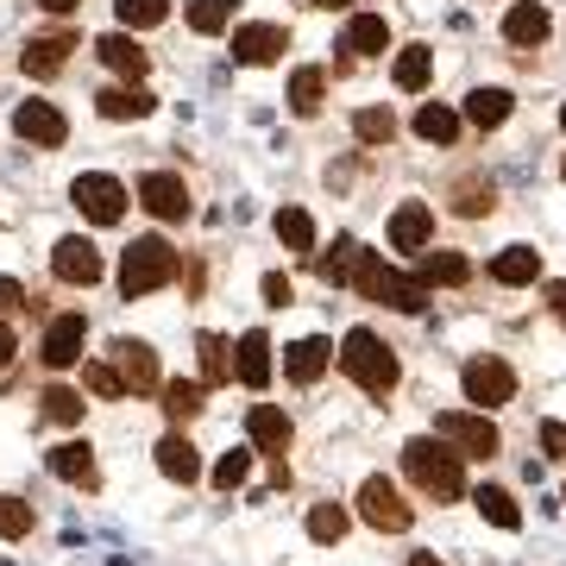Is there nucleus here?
Masks as SVG:
<instances>
[{
	"instance_id": "obj_1",
	"label": "nucleus",
	"mask_w": 566,
	"mask_h": 566,
	"mask_svg": "<svg viewBox=\"0 0 566 566\" xmlns=\"http://www.w3.org/2000/svg\"><path fill=\"white\" fill-rule=\"evenodd\" d=\"M403 472L416 479V491H428L434 504H453L465 491V472H460V453L441 441V434H422V441L403 447Z\"/></svg>"
},
{
	"instance_id": "obj_2",
	"label": "nucleus",
	"mask_w": 566,
	"mask_h": 566,
	"mask_svg": "<svg viewBox=\"0 0 566 566\" xmlns=\"http://www.w3.org/2000/svg\"><path fill=\"white\" fill-rule=\"evenodd\" d=\"M340 371L365 390V397H390V390H397V353H390L371 327H353V334H346Z\"/></svg>"
},
{
	"instance_id": "obj_3",
	"label": "nucleus",
	"mask_w": 566,
	"mask_h": 566,
	"mask_svg": "<svg viewBox=\"0 0 566 566\" xmlns=\"http://www.w3.org/2000/svg\"><path fill=\"white\" fill-rule=\"evenodd\" d=\"M177 277V252L164 240H133L120 259V296L133 303V296H151V290H164V283Z\"/></svg>"
},
{
	"instance_id": "obj_4",
	"label": "nucleus",
	"mask_w": 566,
	"mask_h": 566,
	"mask_svg": "<svg viewBox=\"0 0 566 566\" xmlns=\"http://www.w3.org/2000/svg\"><path fill=\"white\" fill-rule=\"evenodd\" d=\"M434 434L447 447H460V460H491L504 447V434H497L485 409H447V416H434Z\"/></svg>"
},
{
	"instance_id": "obj_5",
	"label": "nucleus",
	"mask_w": 566,
	"mask_h": 566,
	"mask_svg": "<svg viewBox=\"0 0 566 566\" xmlns=\"http://www.w3.org/2000/svg\"><path fill=\"white\" fill-rule=\"evenodd\" d=\"M460 385H465V403H479V409H504L510 397H516V371H510L504 359H465L460 371Z\"/></svg>"
},
{
	"instance_id": "obj_6",
	"label": "nucleus",
	"mask_w": 566,
	"mask_h": 566,
	"mask_svg": "<svg viewBox=\"0 0 566 566\" xmlns=\"http://www.w3.org/2000/svg\"><path fill=\"white\" fill-rule=\"evenodd\" d=\"M359 516L378 528V535H403V528L416 523V510L403 504V491L390 485V479H365L359 485Z\"/></svg>"
},
{
	"instance_id": "obj_7",
	"label": "nucleus",
	"mask_w": 566,
	"mask_h": 566,
	"mask_svg": "<svg viewBox=\"0 0 566 566\" xmlns=\"http://www.w3.org/2000/svg\"><path fill=\"white\" fill-rule=\"evenodd\" d=\"M76 208L95 227H114L126 214V189L114 177H76Z\"/></svg>"
},
{
	"instance_id": "obj_8",
	"label": "nucleus",
	"mask_w": 566,
	"mask_h": 566,
	"mask_svg": "<svg viewBox=\"0 0 566 566\" xmlns=\"http://www.w3.org/2000/svg\"><path fill=\"white\" fill-rule=\"evenodd\" d=\"M13 133H20V139H32V145H44V151H57V145L70 139V120H63L51 102H25L20 114H13Z\"/></svg>"
},
{
	"instance_id": "obj_9",
	"label": "nucleus",
	"mask_w": 566,
	"mask_h": 566,
	"mask_svg": "<svg viewBox=\"0 0 566 566\" xmlns=\"http://www.w3.org/2000/svg\"><path fill=\"white\" fill-rule=\"evenodd\" d=\"M139 202L158 214V221H182L189 214V189H182V177H170V170H151V177L139 182Z\"/></svg>"
},
{
	"instance_id": "obj_10",
	"label": "nucleus",
	"mask_w": 566,
	"mask_h": 566,
	"mask_svg": "<svg viewBox=\"0 0 566 566\" xmlns=\"http://www.w3.org/2000/svg\"><path fill=\"white\" fill-rule=\"evenodd\" d=\"M82 340H88V322H82V315H57V322L44 327V365H51V371L76 365L82 359Z\"/></svg>"
},
{
	"instance_id": "obj_11",
	"label": "nucleus",
	"mask_w": 566,
	"mask_h": 566,
	"mask_svg": "<svg viewBox=\"0 0 566 566\" xmlns=\"http://www.w3.org/2000/svg\"><path fill=\"white\" fill-rule=\"evenodd\" d=\"M114 371H120L126 390H158V359H151V346L145 340H114Z\"/></svg>"
},
{
	"instance_id": "obj_12",
	"label": "nucleus",
	"mask_w": 566,
	"mask_h": 566,
	"mask_svg": "<svg viewBox=\"0 0 566 566\" xmlns=\"http://www.w3.org/2000/svg\"><path fill=\"white\" fill-rule=\"evenodd\" d=\"M428 240H434V208L428 202H403L390 214V245L397 252H422Z\"/></svg>"
},
{
	"instance_id": "obj_13",
	"label": "nucleus",
	"mask_w": 566,
	"mask_h": 566,
	"mask_svg": "<svg viewBox=\"0 0 566 566\" xmlns=\"http://www.w3.org/2000/svg\"><path fill=\"white\" fill-rule=\"evenodd\" d=\"M51 271H57L63 283H95V277H102V252H95L88 240H57Z\"/></svg>"
},
{
	"instance_id": "obj_14",
	"label": "nucleus",
	"mask_w": 566,
	"mask_h": 566,
	"mask_svg": "<svg viewBox=\"0 0 566 566\" xmlns=\"http://www.w3.org/2000/svg\"><path fill=\"white\" fill-rule=\"evenodd\" d=\"M245 434H252V447H259V453H277V460H283V447H290V416H283L277 403H252Z\"/></svg>"
},
{
	"instance_id": "obj_15",
	"label": "nucleus",
	"mask_w": 566,
	"mask_h": 566,
	"mask_svg": "<svg viewBox=\"0 0 566 566\" xmlns=\"http://www.w3.org/2000/svg\"><path fill=\"white\" fill-rule=\"evenodd\" d=\"M51 472H57L63 485L95 491V447H88V441H63V447H51Z\"/></svg>"
},
{
	"instance_id": "obj_16",
	"label": "nucleus",
	"mask_w": 566,
	"mask_h": 566,
	"mask_svg": "<svg viewBox=\"0 0 566 566\" xmlns=\"http://www.w3.org/2000/svg\"><path fill=\"white\" fill-rule=\"evenodd\" d=\"M95 51H102V63H107V70H120L126 82H139L145 70H151V51H145L139 39H126V32H107Z\"/></svg>"
},
{
	"instance_id": "obj_17",
	"label": "nucleus",
	"mask_w": 566,
	"mask_h": 566,
	"mask_svg": "<svg viewBox=\"0 0 566 566\" xmlns=\"http://www.w3.org/2000/svg\"><path fill=\"white\" fill-rule=\"evenodd\" d=\"M283 25H240L233 32V57L240 63H277V51H283Z\"/></svg>"
},
{
	"instance_id": "obj_18",
	"label": "nucleus",
	"mask_w": 566,
	"mask_h": 566,
	"mask_svg": "<svg viewBox=\"0 0 566 566\" xmlns=\"http://www.w3.org/2000/svg\"><path fill=\"white\" fill-rule=\"evenodd\" d=\"M158 472L177 479V485H196V479H202V460H196V447L182 441V434H164L158 441Z\"/></svg>"
},
{
	"instance_id": "obj_19",
	"label": "nucleus",
	"mask_w": 566,
	"mask_h": 566,
	"mask_svg": "<svg viewBox=\"0 0 566 566\" xmlns=\"http://www.w3.org/2000/svg\"><path fill=\"white\" fill-rule=\"evenodd\" d=\"M491 277L510 283V290H516V283H535L542 277V252H535V245H504V252L491 259Z\"/></svg>"
},
{
	"instance_id": "obj_20",
	"label": "nucleus",
	"mask_w": 566,
	"mask_h": 566,
	"mask_svg": "<svg viewBox=\"0 0 566 566\" xmlns=\"http://www.w3.org/2000/svg\"><path fill=\"white\" fill-rule=\"evenodd\" d=\"M233 371H240L245 390H264V385H271V340H264L259 327L240 340V365H233Z\"/></svg>"
},
{
	"instance_id": "obj_21",
	"label": "nucleus",
	"mask_w": 566,
	"mask_h": 566,
	"mask_svg": "<svg viewBox=\"0 0 566 566\" xmlns=\"http://www.w3.org/2000/svg\"><path fill=\"white\" fill-rule=\"evenodd\" d=\"M327 359H334V346L327 340H296L290 346V359H283V371H290L296 385H315V378L327 371Z\"/></svg>"
},
{
	"instance_id": "obj_22",
	"label": "nucleus",
	"mask_w": 566,
	"mask_h": 566,
	"mask_svg": "<svg viewBox=\"0 0 566 566\" xmlns=\"http://www.w3.org/2000/svg\"><path fill=\"white\" fill-rule=\"evenodd\" d=\"M428 76H434V51H428V44H409V51H397V70H390V82H397L403 95L428 88Z\"/></svg>"
},
{
	"instance_id": "obj_23",
	"label": "nucleus",
	"mask_w": 566,
	"mask_h": 566,
	"mask_svg": "<svg viewBox=\"0 0 566 566\" xmlns=\"http://www.w3.org/2000/svg\"><path fill=\"white\" fill-rule=\"evenodd\" d=\"M504 39H510V44H547V7H535V0H523V7H510Z\"/></svg>"
},
{
	"instance_id": "obj_24",
	"label": "nucleus",
	"mask_w": 566,
	"mask_h": 566,
	"mask_svg": "<svg viewBox=\"0 0 566 566\" xmlns=\"http://www.w3.org/2000/svg\"><path fill=\"white\" fill-rule=\"evenodd\" d=\"M346 51H359V57H378V51H390V25L378 20V13H359V20L346 25Z\"/></svg>"
},
{
	"instance_id": "obj_25",
	"label": "nucleus",
	"mask_w": 566,
	"mask_h": 566,
	"mask_svg": "<svg viewBox=\"0 0 566 566\" xmlns=\"http://www.w3.org/2000/svg\"><path fill=\"white\" fill-rule=\"evenodd\" d=\"M465 120L485 126V133H491V126H504L510 120V95H504V88H472V95H465Z\"/></svg>"
},
{
	"instance_id": "obj_26",
	"label": "nucleus",
	"mask_w": 566,
	"mask_h": 566,
	"mask_svg": "<svg viewBox=\"0 0 566 566\" xmlns=\"http://www.w3.org/2000/svg\"><path fill=\"white\" fill-rule=\"evenodd\" d=\"M70 51H76L70 39H32V44H25V57H20V63H25V76H57Z\"/></svg>"
},
{
	"instance_id": "obj_27",
	"label": "nucleus",
	"mask_w": 566,
	"mask_h": 566,
	"mask_svg": "<svg viewBox=\"0 0 566 566\" xmlns=\"http://www.w3.org/2000/svg\"><path fill=\"white\" fill-rule=\"evenodd\" d=\"M322 95H327L322 70H296V76H290V107H296L303 120H315V114H322Z\"/></svg>"
},
{
	"instance_id": "obj_28",
	"label": "nucleus",
	"mask_w": 566,
	"mask_h": 566,
	"mask_svg": "<svg viewBox=\"0 0 566 566\" xmlns=\"http://www.w3.org/2000/svg\"><path fill=\"white\" fill-rule=\"evenodd\" d=\"M416 133H422L428 145H453V139H460V114L441 107V102H428L422 114H416Z\"/></svg>"
},
{
	"instance_id": "obj_29",
	"label": "nucleus",
	"mask_w": 566,
	"mask_h": 566,
	"mask_svg": "<svg viewBox=\"0 0 566 566\" xmlns=\"http://www.w3.org/2000/svg\"><path fill=\"white\" fill-rule=\"evenodd\" d=\"M102 114H107V120H145V114H151V95H145L139 82H133V88H107Z\"/></svg>"
},
{
	"instance_id": "obj_30",
	"label": "nucleus",
	"mask_w": 566,
	"mask_h": 566,
	"mask_svg": "<svg viewBox=\"0 0 566 566\" xmlns=\"http://www.w3.org/2000/svg\"><path fill=\"white\" fill-rule=\"evenodd\" d=\"M416 277H422L428 290H434V283H465V277H472V264H465L460 252H428V259H422V271H416Z\"/></svg>"
},
{
	"instance_id": "obj_31",
	"label": "nucleus",
	"mask_w": 566,
	"mask_h": 566,
	"mask_svg": "<svg viewBox=\"0 0 566 566\" xmlns=\"http://www.w3.org/2000/svg\"><path fill=\"white\" fill-rule=\"evenodd\" d=\"M277 240L290 245V252H308V259H315V221H308L303 208H283L277 214Z\"/></svg>"
},
{
	"instance_id": "obj_32",
	"label": "nucleus",
	"mask_w": 566,
	"mask_h": 566,
	"mask_svg": "<svg viewBox=\"0 0 566 566\" xmlns=\"http://www.w3.org/2000/svg\"><path fill=\"white\" fill-rule=\"evenodd\" d=\"M227 25H233V0H196V7H189V32L214 39V32H227Z\"/></svg>"
},
{
	"instance_id": "obj_33",
	"label": "nucleus",
	"mask_w": 566,
	"mask_h": 566,
	"mask_svg": "<svg viewBox=\"0 0 566 566\" xmlns=\"http://www.w3.org/2000/svg\"><path fill=\"white\" fill-rule=\"evenodd\" d=\"M353 133H359L365 145H390V139H397V114H390V107H359Z\"/></svg>"
},
{
	"instance_id": "obj_34",
	"label": "nucleus",
	"mask_w": 566,
	"mask_h": 566,
	"mask_svg": "<svg viewBox=\"0 0 566 566\" xmlns=\"http://www.w3.org/2000/svg\"><path fill=\"white\" fill-rule=\"evenodd\" d=\"M196 409H202V385H189V378L164 385V416H170V422H189Z\"/></svg>"
},
{
	"instance_id": "obj_35",
	"label": "nucleus",
	"mask_w": 566,
	"mask_h": 566,
	"mask_svg": "<svg viewBox=\"0 0 566 566\" xmlns=\"http://www.w3.org/2000/svg\"><path fill=\"white\" fill-rule=\"evenodd\" d=\"M472 504L485 510V516H491L497 528H516V523H523V510H516V497H510V491H497V485H485L479 497H472Z\"/></svg>"
},
{
	"instance_id": "obj_36",
	"label": "nucleus",
	"mask_w": 566,
	"mask_h": 566,
	"mask_svg": "<svg viewBox=\"0 0 566 566\" xmlns=\"http://www.w3.org/2000/svg\"><path fill=\"white\" fill-rule=\"evenodd\" d=\"M202 378L208 385H227V378H233V359H227L221 334H202Z\"/></svg>"
},
{
	"instance_id": "obj_37",
	"label": "nucleus",
	"mask_w": 566,
	"mask_h": 566,
	"mask_svg": "<svg viewBox=\"0 0 566 566\" xmlns=\"http://www.w3.org/2000/svg\"><path fill=\"white\" fill-rule=\"evenodd\" d=\"M353 264H359V240H340L334 259H315V271H322L327 283H353Z\"/></svg>"
},
{
	"instance_id": "obj_38",
	"label": "nucleus",
	"mask_w": 566,
	"mask_h": 566,
	"mask_svg": "<svg viewBox=\"0 0 566 566\" xmlns=\"http://www.w3.org/2000/svg\"><path fill=\"white\" fill-rule=\"evenodd\" d=\"M114 13H120V25H133V32H145V25H158L170 7L164 0H114Z\"/></svg>"
},
{
	"instance_id": "obj_39",
	"label": "nucleus",
	"mask_w": 566,
	"mask_h": 566,
	"mask_svg": "<svg viewBox=\"0 0 566 566\" xmlns=\"http://www.w3.org/2000/svg\"><path fill=\"white\" fill-rule=\"evenodd\" d=\"M308 535H315V542H340L346 535V510L340 504H315L308 510Z\"/></svg>"
},
{
	"instance_id": "obj_40",
	"label": "nucleus",
	"mask_w": 566,
	"mask_h": 566,
	"mask_svg": "<svg viewBox=\"0 0 566 566\" xmlns=\"http://www.w3.org/2000/svg\"><path fill=\"white\" fill-rule=\"evenodd\" d=\"M20 535H32V504L0 497V542H20Z\"/></svg>"
},
{
	"instance_id": "obj_41",
	"label": "nucleus",
	"mask_w": 566,
	"mask_h": 566,
	"mask_svg": "<svg viewBox=\"0 0 566 566\" xmlns=\"http://www.w3.org/2000/svg\"><path fill=\"white\" fill-rule=\"evenodd\" d=\"M44 416L63 422V428L82 422V397H76V390H63V385H51V390H44Z\"/></svg>"
},
{
	"instance_id": "obj_42",
	"label": "nucleus",
	"mask_w": 566,
	"mask_h": 566,
	"mask_svg": "<svg viewBox=\"0 0 566 566\" xmlns=\"http://www.w3.org/2000/svg\"><path fill=\"white\" fill-rule=\"evenodd\" d=\"M245 472H252V453H245V447H233V453H227V460L214 465V485L233 491V485H245Z\"/></svg>"
},
{
	"instance_id": "obj_43",
	"label": "nucleus",
	"mask_w": 566,
	"mask_h": 566,
	"mask_svg": "<svg viewBox=\"0 0 566 566\" xmlns=\"http://www.w3.org/2000/svg\"><path fill=\"white\" fill-rule=\"evenodd\" d=\"M82 378H88V390H95V397H126V385H120V371H114V365H88V371H82Z\"/></svg>"
},
{
	"instance_id": "obj_44",
	"label": "nucleus",
	"mask_w": 566,
	"mask_h": 566,
	"mask_svg": "<svg viewBox=\"0 0 566 566\" xmlns=\"http://www.w3.org/2000/svg\"><path fill=\"white\" fill-rule=\"evenodd\" d=\"M453 208H460V214H491V182H465Z\"/></svg>"
},
{
	"instance_id": "obj_45",
	"label": "nucleus",
	"mask_w": 566,
	"mask_h": 566,
	"mask_svg": "<svg viewBox=\"0 0 566 566\" xmlns=\"http://www.w3.org/2000/svg\"><path fill=\"white\" fill-rule=\"evenodd\" d=\"M13 308H25V290L13 277H0V315H13Z\"/></svg>"
},
{
	"instance_id": "obj_46",
	"label": "nucleus",
	"mask_w": 566,
	"mask_h": 566,
	"mask_svg": "<svg viewBox=\"0 0 566 566\" xmlns=\"http://www.w3.org/2000/svg\"><path fill=\"white\" fill-rule=\"evenodd\" d=\"M264 303H290V277H277V271H271V277H264Z\"/></svg>"
},
{
	"instance_id": "obj_47",
	"label": "nucleus",
	"mask_w": 566,
	"mask_h": 566,
	"mask_svg": "<svg viewBox=\"0 0 566 566\" xmlns=\"http://www.w3.org/2000/svg\"><path fill=\"white\" fill-rule=\"evenodd\" d=\"M13 353H20V340H13V327L0 322V371H7V365H13Z\"/></svg>"
},
{
	"instance_id": "obj_48",
	"label": "nucleus",
	"mask_w": 566,
	"mask_h": 566,
	"mask_svg": "<svg viewBox=\"0 0 566 566\" xmlns=\"http://www.w3.org/2000/svg\"><path fill=\"white\" fill-rule=\"evenodd\" d=\"M542 447H547V453H566V428L547 422V428H542Z\"/></svg>"
},
{
	"instance_id": "obj_49",
	"label": "nucleus",
	"mask_w": 566,
	"mask_h": 566,
	"mask_svg": "<svg viewBox=\"0 0 566 566\" xmlns=\"http://www.w3.org/2000/svg\"><path fill=\"white\" fill-rule=\"evenodd\" d=\"M547 303H554V315L566 322V283H547Z\"/></svg>"
},
{
	"instance_id": "obj_50",
	"label": "nucleus",
	"mask_w": 566,
	"mask_h": 566,
	"mask_svg": "<svg viewBox=\"0 0 566 566\" xmlns=\"http://www.w3.org/2000/svg\"><path fill=\"white\" fill-rule=\"evenodd\" d=\"M39 7H44V13H76L82 0H39Z\"/></svg>"
},
{
	"instance_id": "obj_51",
	"label": "nucleus",
	"mask_w": 566,
	"mask_h": 566,
	"mask_svg": "<svg viewBox=\"0 0 566 566\" xmlns=\"http://www.w3.org/2000/svg\"><path fill=\"white\" fill-rule=\"evenodd\" d=\"M409 566H441V560H434V554H416V560H409Z\"/></svg>"
},
{
	"instance_id": "obj_52",
	"label": "nucleus",
	"mask_w": 566,
	"mask_h": 566,
	"mask_svg": "<svg viewBox=\"0 0 566 566\" xmlns=\"http://www.w3.org/2000/svg\"><path fill=\"white\" fill-rule=\"evenodd\" d=\"M315 7H327V13H334V7H353V0H315Z\"/></svg>"
},
{
	"instance_id": "obj_53",
	"label": "nucleus",
	"mask_w": 566,
	"mask_h": 566,
	"mask_svg": "<svg viewBox=\"0 0 566 566\" xmlns=\"http://www.w3.org/2000/svg\"><path fill=\"white\" fill-rule=\"evenodd\" d=\"M560 126H566V107H560Z\"/></svg>"
}]
</instances>
